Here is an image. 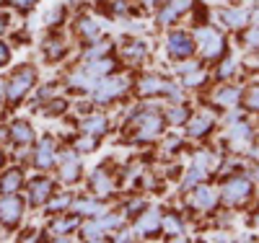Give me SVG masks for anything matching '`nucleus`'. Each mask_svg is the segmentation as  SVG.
<instances>
[{
	"mask_svg": "<svg viewBox=\"0 0 259 243\" xmlns=\"http://www.w3.org/2000/svg\"><path fill=\"white\" fill-rule=\"evenodd\" d=\"M251 197H254V184H251V176L244 171L231 173L221 186V200L228 207H244Z\"/></svg>",
	"mask_w": 259,
	"mask_h": 243,
	"instance_id": "f257e3e1",
	"label": "nucleus"
},
{
	"mask_svg": "<svg viewBox=\"0 0 259 243\" xmlns=\"http://www.w3.org/2000/svg\"><path fill=\"white\" fill-rule=\"evenodd\" d=\"M194 50H200L202 60L215 62L226 55V39L218 29L212 26H200L197 34H194Z\"/></svg>",
	"mask_w": 259,
	"mask_h": 243,
	"instance_id": "f03ea898",
	"label": "nucleus"
},
{
	"mask_svg": "<svg viewBox=\"0 0 259 243\" xmlns=\"http://www.w3.org/2000/svg\"><path fill=\"white\" fill-rule=\"evenodd\" d=\"M226 142H228L231 153H249V148L254 145V127L246 119L231 122L226 129Z\"/></svg>",
	"mask_w": 259,
	"mask_h": 243,
	"instance_id": "7ed1b4c3",
	"label": "nucleus"
},
{
	"mask_svg": "<svg viewBox=\"0 0 259 243\" xmlns=\"http://www.w3.org/2000/svg\"><path fill=\"white\" fill-rule=\"evenodd\" d=\"M34 80H36V73H34V68H18V73L11 78V83L6 85V96L11 99V101H21L26 96V91L34 85Z\"/></svg>",
	"mask_w": 259,
	"mask_h": 243,
	"instance_id": "20e7f679",
	"label": "nucleus"
},
{
	"mask_svg": "<svg viewBox=\"0 0 259 243\" xmlns=\"http://www.w3.org/2000/svg\"><path fill=\"white\" fill-rule=\"evenodd\" d=\"M215 127V112H210V109H200V112L189 114L187 119V135L189 137H205L210 135Z\"/></svg>",
	"mask_w": 259,
	"mask_h": 243,
	"instance_id": "39448f33",
	"label": "nucleus"
},
{
	"mask_svg": "<svg viewBox=\"0 0 259 243\" xmlns=\"http://www.w3.org/2000/svg\"><path fill=\"white\" fill-rule=\"evenodd\" d=\"M218 202H221V191L218 189L197 184V186H194L192 200H189V207L197 210V212H212L215 207H218Z\"/></svg>",
	"mask_w": 259,
	"mask_h": 243,
	"instance_id": "423d86ee",
	"label": "nucleus"
},
{
	"mask_svg": "<svg viewBox=\"0 0 259 243\" xmlns=\"http://www.w3.org/2000/svg\"><path fill=\"white\" fill-rule=\"evenodd\" d=\"M127 91V78H119V75H114V78H104L101 83H96V104H109V101H114V99H119L122 93Z\"/></svg>",
	"mask_w": 259,
	"mask_h": 243,
	"instance_id": "0eeeda50",
	"label": "nucleus"
},
{
	"mask_svg": "<svg viewBox=\"0 0 259 243\" xmlns=\"http://www.w3.org/2000/svg\"><path fill=\"white\" fill-rule=\"evenodd\" d=\"M161 129H163V117L156 114L153 109H145V114H140V129H138L135 140L150 142V140H156L161 135Z\"/></svg>",
	"mask_w": 259,
	"mask_h": 243,
	"instance_id": "6e6552de",
	"label": "nucleus"
},
{
	"mask_svg": "<svg viewBox=\"0 0 259 243\" xmlns=\"http://www.w3.org/2000/svg\"><path fill=\"white\" fill-rule=\"evenodd\" d=\"M192 6H194V0H168V3H163L158 11V26L177 24L187 11H192Z\"/></svg>",
	"mask_w": 259,
	"mask_h": 243,
	"instance_id": "1a4fd4ad",
	"label": "nucleus"
},
{
	"mask_svg": "<svg viewBox=\"0 0 259 243\" xmlns=\"http://www.w3.org/2000/svg\"><path fill=\"white\" fill-rule=\"evenodd\" d=\"M166 47H168L171 57L184 60V57H192V52H194V39L187 31H171L166 39Z\"/></svg>",
	"mask_w": 259,
	"mask_h": 243,
	"instance_id": "9d476101",
	"label": "nucleus"
},
{
	"mask_svg": "<svg viewBox=\"0 0 259 243\" xmlns=\"http://www.w3.org/2000/svg\"><path fill=\"white\" fill-rule=\"evenodd\" d=\"M241 99H244V91L239 85H218L210 93V101L218 109H233V106L241 104Z\"/></svg>",
	"mask_w": 259,
	"mask_h": 243,
	"instance_id": "9b49d317",
	"label": "nucleus"
},
{
	"mask_svg": "<svg viewBox=\"0 0 259 243\" xmlns=\"http://www.w3.org/2000/svg\"><path fill=\"white\" fill-rule=\"evenodd\" d=\"M21 215H24V202L16 194H3L0 197V223L3 225H16Z\"/></svg>",
	"mask_w": 259,
	"mask_h": 243,
	"instance_id": "f8f14e48",
	"label": "nucleus"
},
{
	"mask_svg": "<svg viewBox=\"0 0 259 243\" xmlns=\"http://www.w3.org/2000/svg\"><path fill=\"white\" fill-rule=\"evenodd\" d=\"M221 21H223V26L228 29V31H241L249 21H251V16H249V11L246 8H239V6H226L223 11H221Z\"/></svg>",
	"mask_w": 259,
	"mask_h": 243,
	"instance_id": "ddd939ff",
	"label": "nucleus"
},
{
	"mask_svg": "<svg viewBox=\"0 0 259 243\" xmlns=\"http://www.w3.org/2000/svg\"><path fill=\"white\" fill-rule=\"evenodd\" d=\"M78 173H80V158L73 150H62L60 153V179L70 184L78 179Z\"/></svg>",
	"mask_w": 259,
	"mask_h": 243,
	"instance_id": "4468645a",
	"label": "nucleus"
},
{
	"mask_svg": "<svg viewBox=\"0 0 259 243\" xmlns=\"http://www.w3.org/2000/svg\"><path fill=\"white\" fill-rule=\"evenodd\" d=\"M161 220H163V215L158 212V210H150V212H143L140 215V220H138V233L140 235H156L158 230H161Z\"/></svg>",
	"mask_w": 259,
	"mask_h": 243,
	"instance_id": "2eb2a0df",
	"label": "nucleus"
},
{
	"mask_svg": "<svg viewBox=\"0 0 259 243\" xmlns=\"http://www.w3.org/2000/svg\"><path fill=\"white\" fill-rule=\"evenodd\" d=\"M21 184H24V173L11 168V171H6L3 176H0V194H16L21 189Z\"/></svg>",
	"mask_w": 259,
	"mask_h": 243,
	"instance_id": "dca6fc26",
	"label": "nucleus"
},
{
	"mask_svg": "<svg viewBox=\"0 0 259 243\" xmlns=\"http://www.w3.org/2000/svg\"><path fill=\"white\" fill-rule=\"evenodd\" d=\"M50 194H52V181L50 179H36L29 189V200H31V205H41V202L50 200Z\"/></svg>",
	"mask_w": 259,
	"mask_h": 243,
	"instance_id": "f3484780",
	"label": "nucleus"
},
{
	"mask_svg": "<svg viewBox=\"0 0 259 243\" xmlns=\"http://www.w3.org/2000/svg\"><path fill=\"white\" fill-rule=\"evenodd\" d=\"M36 166L39 168H50L52 163H55V142L50 140V137H45L41 140V145H39V150H36Z\"/></svg>",
	"mask_w": 259,
	"mask_h": 243,
	"instance_id": "a211bd4d",
	"label": "nucleus"
},
{
	"mask_svg": "<svg viewBox=\"0 0 259 243\" xmlns=\"http://www.w3.org/2000/svg\"><path fill=\"white\" fill-rule=\"evenodd\" d=\"M91 186H94V191H96L99 197L112 194V189H114V184H112V176L106 173L104 168H99V171L91 176Z\"/></svg>",
	"mask_w": 259,
	"mask_h": 243,
	"instance_id": "6ab92c4d",
	"label": "nucleus"
},
{
	"mask_svg": "<svg viewBox=\"0 0 259 243\" xmlns=\"http://www.w3.org/2000/svg\"><path fill=\"white\" fill-rule=\"evenodd\" d=\"M161 230H163L168 238H179V235L184 233V223H182V217H179V215H174V212L163 215V220H161Z\"/></svg>",
	"mask_w": 259,
	"mask_h": 243,
	"instance_id": "aec40b11",
	"label": "nucleus"
},
{
	"mask_svg": "<svg viewBox=\"0 0 259 243\" xmlns=\"http://www.w3.org/2000/svg\"><path fill=\"white\" fill-rule=\"evenodd\" d=\"M11 140L18 145H29L34 140V132H31L29 122H13L11 124Z\"/></svg>",
	"mask_w": 259,
	"mask_h": 243,
	"instance_id": "412c9836",
	"label": "nucleus"
},
{
	"mask_svg": "<svg viewBox=\"0 0 259 243\" xmlns=\"http://www.w3.org/2000/svg\"><path fill=\"white\" fill-rule=\"evenodd\" d=\"M80 132H83V135H94V137H99V135H104V132H106V119H104L101 114L83 119V122H80Z\"/></svg>",
	"mask_w": 259,
	"mask_h": 243,
	"instance_id": "4be33fe9",
	"label": "nucleus"
},
{
	"mask_svg": "<svg viewBox=\"0 0 259 243\" xmlns=\"http://www.w3.org/2000/svg\"><path fill=\"white\" fill-rule=\"evenodd\" d=\"M114 70V62L109 60V57H99V60H91L89 65H85V73L89 75H94V78H101V75H109Z\"/></svg>",
	"mask_w": 259,
	"mask_h": 243,
	"instance_id": "5701e85b",
	"label": "nucleus"
},
{
	"mask_svg": "<svg viewBox=\"0 0 259 243\" xmlns=\"http://www.w3.org/2000/svg\"><path fill=\"white\" fill-rule=\"evenodd\" d=\"M207 179V173L202 171V168H197V166H192L189 171H187V176H184V181H182V189L187 191V189H194L200 181H205Z\"/></svg>",
	"mask_w": 259,
	"mask_h": 243,
	"instance_id": "b1692460",
	"label": "nucleus"
},
{
	"mask_svg": "<svg viewBox=\"0 0 259 243\" xmlns=\"http://www.w3.org/2000/svg\"><path fill=\"white\" fill-rule=\"evenodd\" d=\"M78 29H80L83 39H89V41H94V39H99V36H101L99 24H96V21H91V18H83L80 24H78Z\"/></svg>",
	"mask_w": 259,
	"mask_h": 243,
	"instance_id": "393cba45",
	"label": "nucleus"
},
{
	"mask_svg": "<svg viewBox=\"0 0 259 243\" xmlns=\"http://www.w3.org/2000/svg\"><path fill=\"white\" fill-rule=\"evenodd\" d=\"M145 52H148V50H145V44H143V41H133V44H127V47L122 50V55H124L130 62L143 60V57H145Z\"/></svg>",
	"mask_w": 259,
	"mask_h": 243,
	"instance_id": "a878e982",
	"label": "nucleus"
},
{
	"mask_svg": "<svg viewBox=\"0 0 259 243\" xmlns=\"http://www.w3.org/2000/svg\"><path fill=\"white\" fill-rule=\"evenodd\" d=\"M187 119H189V112L184 106H171L166 112V122L168 124H187Z\"/></svg>",
	"mask_w": 259,
	"mask_h": 243,
	"instance_id": "bb28decb",
	"label": "nucleus"
},
{
	"mask_svg": "<svg viewBox=\"0 0 259 243\" xmlns=\"http://www.w3.org/2000/svg\"><path fill=\"white\" fill-rule=\"evenodd\" d=\"M244 106H246V112H254V114H259V85H251L249 91L244 93Z\"/></svg>",
	"mask_w": 259,
	"mask_h": 243,
	"instance_id": "cd10ccee",
	"label": "nucleus"
},
{
	"mask_svg": "<svg viewBox=\"0 0 259 243\" xmlns=\"http://www.w3.org/2000/svg\"><path fill=\"white\" fill-rule=\"evenodd\" d=\"M244 47L249 52H259V24H254L251 29L244 31Z\"/></svg>",
	"mask_w": 259,
	"mask_h": 243,
	"instance_id": "c85d7f7f",
	"label": "nucleus"
},
{
	"mask_svg": "<svg viewBox=\"0 0 259 243\" xmlns=\"http://www.w3.org/2000/svg\"><path fill=\"white\" fill-rule=\"evenodd\" d=\"M205 80H207V70H202V68H197V70H192V73H187V75H184V85H187V88L202 85Z\"/></svg>",
	"mask_w": 259,
	"mask_h": 243,
	"instance_id": "c756f323",
	"label": "nucleus"
},
{
	"mask_svg": "<svg viewBox=\"0 0 259 243\" xmlns=\"http://www.w3.org/2000/svg\"><path fill=\"white\" fill-rule=\"evenodd\" d=\"M45 50H47L45 55H47L50 60H60V57L65 55V44H62L60 39H50V41L45 44Z\"/></svg>",
	"mask_w": 259,
	"mask_h": 243,
	"instance_id": "7c9ffc66",
	"label": "nucleus"
},
{
	"mask_svg": "<svg viewBox=\"0 0 259 243\" xmlns=\"http://www.w3.org/2000/svg\"><path fill=\"white\" fill-rule=\"evenodd\" d=\"M75 210H78V212H83V215L96 217V215L101 212V205H99V202H94V200H80V202L75 205Z\"/></svg>",
	"mask_w": 259,
	"mask_h": 243,
	"instance_id": "2f4dec72",
	"label": "nucleus"
},
{
	"mask_svg": "<svg viewBox=\"0 0 259 243\" xmlns=\"http://www.w3.org/2000/svg\"><path fill=\"white\" fill-rule=\"evenodd\" d=\"M236 68H239V62H236L233 57L223 60V62H221V68H218V78H221V80H226V78L236 75Z\"/></svg>",
	"mask_w": 259,
	"mask_h": 243,
	"instance_id": "473e14b6",
	"label": "nucleus"
},
{
	"mask_svg": "<svg viewBox=\"0 0 259 243\" xmlns=\"http://www.w3.org/2000/svg\"><path fill=\"white\" fill-rule=\"evenodd\" d=\"M109 50H112V44H109V41H104V44L99 41V44H94V47L85 52V57H89V60H99V57H104Z\"/></svg>",
	"mask_w": 259,
	"mask_h": 243,
	"instance_id": "72a5a7b5",
	"label": "nucleus"
},
{
	"mask_svg": "<svg viewBox=\"0 0 259 243\" xmlns=\"http://www.w3.org/2000/svg\"><path fill=\"white\" fill-rule=\"evenodd\" d=\"M75 148H78L80 153H91V150L96 148V140H94V135H85V137H78V140H75Z\"/></svg>",
	"mask_w": 259,
	"mask_h": 243,
	"instance_id": "f704fd0d",
	"label": "nucleus"
},
{
	"mask_svg": "<svg viewBox=\"0 0 259 243\" xmlns=\"http://www.w3.org/2000/svg\"><path fill=\"white\" fill-rule=\"evenodd\" d=\"M197 68H200V62H197V60H189V57H184V62L179 65L177 70H179L182 75H187V73H192V70H197Z\"/></svg>",
	"mask_w": 259,
	"mask_h": 243,
	"instance_id": "c9c22d12",
	"label": "nucleus"
},
{
	"mask_svg": "<svg viewBox=\"0 0 259 243\" xmlns=\"http://www.w3.org/2000/svg\"><path fill=\"white\" fill-rule=\"evenodd\" d=\"M73 225H75V220H55V228L52 230L55 233H68Z\"/></svg>",
	"mask_w": 259,
	"mask_h": 243,
	"instance_id": "e433bc0d",
	"label": "nucleus"
},
{
	"mask_svg": "<svg viewBox=\"0 0 259 243\" xmlns=\"http://www.w3.org/2000/svg\"><path fill=\"white\" fill-rule=\"evenodd\" d=\"M68 205H70V197H68V194H62V197H55V200H52L50 210H65Z\"/></svg>",
	"mask_w": 259,
	"mask_h": 243,
	"instance_id": "4c0bfd02",
	"label": "nucleus"
},
{
	"mask_svg": "<svg viewBox=\"0 0 259 243\" xmlns=\"http://www.w3.org/2000/svg\"><path fill=\"white\" fill-rule=\"evenodd\" d=\"M13 6H16V8L29 11V8H34V6H36V0H13Z\"/></svg>",
	"mask_w": 259,
	"mask_h": 243,
	"instance_id": "58836bf2",
	"label": "nucleus"
},
{
	"mask_svg": "<svg viewBox=\"0 0 259 243\" xmlns=\"http://www.w3.org/2000/svg\"><path fill=\"white\" fill-rule=\"evenodd\" d=\"M8 60H11V50L6 47V44H3V41H0V65H6Z\"/></svg>",
	"mask_w": 259,
	"mask_h": 243,
	"instance_id": "ea45409f",
	"label": "nucleus"
},
{
	"mask_svg": "<svg viewBox=\"0 0 259 243\" xmlns=\"http://www.w3.org/2000/svg\"><path fill=\"white\" fill-rule=\"evenodd\" d=\"M62 16H65V11H62V8H57V11H52V13L47 16V24H57V21H60Z\"/></svg>",
	"mask_w": 259,
	"mask_h": 243,
	"instance_id": "a19ab883",
	"label": "nucleus"
},
{
	"mask_svg": "<svg viewBox=\"0 0 259 243\" xmlns=\"http://www.w3.org/2000/svg\"><path fill=\"white\" fill-rule=\"evenodd\" d=\"M47 109H50L47 114H60V109H65V101H55V104H50Z\"/></svg>",
	"mask_w": 259,
	"mask_h": 243,
	"instance_id": "79ce46f5",
	"label": "nucleus"
},
{
	"mask_svg": "<svg viewBox=\"0 0 259 243\" xmlns=\"http://www.w3.org/2000/svg\"><path fill=\"white\" fill-rule=\"evenodd\" d=\"M143 205H145L143 200H135V202H130V205H127V212H138V210H140Z\"/></svg>",
	"mask_w": 259,
	"mask_h": 243,
	"instance_id": "37998d69",
	"label": "nucleus"
},
{
	"mask_svg": "<svg viewBox=\"0 0 259 243\" xmlns=\"http://www.w3.org/2000/svg\"><path fill=\"white\" fill-rule=\"evenodd\" d=\"M127 11V3H124V0H117V3H114V13H124Z\"/></svg>",
	"mask_w": 259,
	"mask_h": 243,
	"instance_id": "c03bdc74",
	"label": "nucleus"
},
{
	"mask_svg": "<svg viewBox=\"0 0 259 243\" xmlns=\"http://www.w3.org/2000/svg\"><path fill=\"white\" fill-rule=\"evenodd\" d=\"M210 240H231V235H226V233H212Z\"/></svg>",
	"mask_w": 259,
	"mask_h": 243,
	"instance_id": "a18cd8bd",
	"label": "nucleus"
},
{
	"mask_svg": "<svg viewBox=\"0 0 259 243\" xmlns=\"http://www.w3.org/2000/svg\"><path fill=\"white\" fill-rule=\"evenodd\" d=\"M251 179H254V181H259V163L251 168Z\"/></svg>",
	"mask_w": 259,
	"mask_h": 243,
	"instance_id": "49530a36",
	"label": "nucleus"
},
{
	"mask_svg": "<svg viewBox=\"0 0 259 243\" xmlns=\"http://www.w3.org/2000/svg\"><path fill=\"white\" fill-rule=\"evenodd\" d=\"M3 96H6V83L0 80V101H3Z\"/></svg>",
	"mask_w": 259,
	"mask_h": 243,
	"instance_id": "de8ad7c7",
	"label": "nucleus"
},
{
	"mask_svg": "<svg viewBox=\"0 0 259 243\" xmlns=\"http://www.w3.org/2000/svg\"><path fill=\"white\" fill-rule=\"evenodd\" d=\"M0 163H3V153H0Z\"/></svg>",
	"mask_w": 259,
	"mask_h": 243,
	"instance_id": "09e8293b",
	"label": "nucleus"
},
{
	"mask_svg": "<svg viewBox=\"0 0 259 243\" xmlns=\"http://www.w3.org/2000/svg\"><path fill=\"white\" fill-rule=\"evenodd\" d=\"M0 26H3V18H0Z\"/></svg>",
	"mask_w": 259,
	"mask_h": 243,
	"instance_id": "8fccbe9b",
	"label": "nucleus"
},
{
	"mask_svg": "<svg viewBox=\"0 0 259 243\" xmlns=\"http://www.w3.org/2000/svg\"><path fill=\"white\" fill-rule=\"evenodd\" d=\"M256 223H259V215H256Z\"/></svg>",
	"mask_w": 259,
	"mask_h": 243,
	"instance_id": "3c124183",
	"label": "nucleus"
}]
</instances>
